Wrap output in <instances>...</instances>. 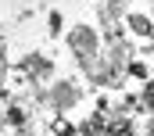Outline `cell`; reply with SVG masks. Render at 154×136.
Segmentation results:
<instances>
[{
    "label": "cell",
    "mask_w": 154,
    "mask_h": 136,
    "mask_svg": "<svg viewBox=\"0 0 154 136\" xmlns=\"http://www.w3.org/2000/svg\"><path fill=\"white\" fill-rule=\"evenodd\" d=\"M133 29H136V32H151V22H147V18H140V14H136V18H133Z\"/></svg>",
    "instance_id": "obj_1"
}]
</instances>
